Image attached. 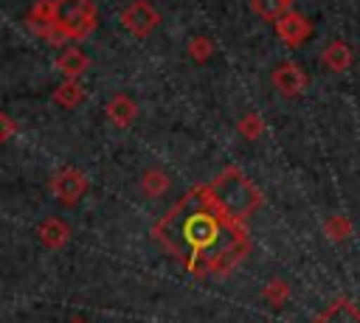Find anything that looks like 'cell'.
I'll list each match as a JSON object with an SVG mask.
<instances>
[{"mask_svg":"<svg viewBox=\"0 0 360 323\" xmlns=\"http://www.w3.org/2000/svg\"><path fill=\"white\" fill-rule=\"evenodd\" d=\"M152 239L197 281L231 275L253 247L248 222L228 213L208 183L191 185L152 225Z\"/></svg>","mask_w":360,"mask_h":323,"instance_id":"cell-1","label":"cell"},{"mask_svg":"<svg viewBox=\"0 0 360 323\" xmlns=\"http://www.w3.org/2000/svg\"><path fill=\"white\" fill-rule=\"evenodd\" d=\"M208 185L214 197L228 208V213H233L242 222H248L264 205V194L239 166H225Z\"/></svg>","mask_w":360,"mask_h":323,"instance_id":"cell-2","label":"cell"},{"mask_svg":"<svg viewBox=\"0 0 360 323\" xmlns=\"http://www.w3.org/2000/svg\"><path fill=\"white\" fill-rule=\"evenodd\" d=\"M56 11H59V25L48 39L51 45H65L68 39L79 42L90 37L98 25V11L93 0H56Z\"/></svg>","mask_w":360,"mask_h":323,"instance_id":"cell-3","label":"cell"},{"mask_svg":"<svg viewBox=\"0 0 360 323\" xmlns=\"http://www.w3.org/2000/svg\"><path fill=\"white\" fill-rule=\"evenodd\" d=\"M51 194L62 202V205H76L87 188H90V180L84 177V171H79L76 166H62L59 171L51 174Z\"/></svg>","mask_w":360,"mask_h":323,"instance_id":"cell-4","label":"cell"},{"mask_svg":"<svg viewBox=\"0 0 360 323\" xmlns=\"http://www.w3.org/2000/svg\"><path fill=\"white\" fill-rule=\"evenodd\" d=\"M121 25L138 37V39H146L158 25H160V11L149 3V0H129L121 11Z\"/></svg>","mask_w":360,"mask_h":323,"instance_id":"cell-5","label":"cell"},{"mask_svg":"<svg viewBox=\"0 0 360 323\" xmlns=\"http://www.w3.org/2000/svg\"><path fill=\"white\" fill-rule=\"evenodd\" d=\"M270 79H273V87H276L284 98H298V95L307 90V84H309L307 70H304L298 62H292V59L278 62V65L273 67Z\"/></svg>","mask_w":360,"mask_h":323,"instance_id":"cell-6","label":"cell"},{"mask_svg":"<svg viewBox=\"0 0 360 323\" xmlns=\"http://www.w3.org/2000/svg\"><path fill=\"white\" fill-rule=\"evenodd\" d=\"M273 28H276V37L287 45V48H301L309 37H312V22L301 14V11H287L284 17H278L276 22H273Z\"/></svg>","mask_w":360,"mask_h":323,"instance_id":"cell-7","label":"cell"},{"mask_svg":"<svg viewBox=\"0 0 360 323\" xmlns=\"http://www.w3.org/2000/svg\"><path fill=\"white\" fill-rule=\"evenodd\" d=\"M59 25V11H56V0H37L31 6V11L25 14V28L39 37V39H51L53 28Z\"/></svg>","mask_w":360,"mask_h":323,"instance_id":"cell-8","label":"cell"},{"mask_svg":"<svg viewBox=\"0 0 360 323\" xmlns=\"http://www.w3.org/2000/svg\"><path fill=\"white\" fill-rule=\"evenodd\" d=\"M309 323H360V306L352 298L340 295L332 303H326Z\"/></svg>","mask_w":360,"mask_h":323,"instance_id":"cell-9","label":"cell"},{"mask_svg":"<svg viewBox=\"0 0 360 323\" xmlns=\"http://www.w3.org/2000/svg\"><path fill=\"white\" fill-rule=\"evenodd\" d=\"M104 115L110 118L112 126L127 129V126H132L135 118H138V104H135V98H129L127 93H115V95L104 104Z\"/></svg>","mask_w":360,"mask_h":323,"instance_id":"cell-10","label":"cell"},{"mask_svg":"<svg viewBox=\"0 0 360 323\" xmlns=\"http://www.w3.org/2000/svg\"><path fill=\"white\" fill-rule=\"evenodd\" d=\"M37 236H39V242H42L45 247L62 250V247L70 242V225H68L65 219H59V216H48V219L39 222Z\"/></svg>","mask_w":360,"mask_h":323,"instance_id":"cell-11","label":"cell"},{"mask_svg":"<svg viewBox=\"0 0 360 323\" xmlns=\"http://www.w3.org/2000/svg\"><path fill=\"white\" fill-rule=\"evenodd\" d=\"M352 59H354V53H352V48H349L343 39H332V42L321 51V62H323V67L332 70V73L349 70V67H352Z\"/></svg>","mask_w":360,"mask_h":323,"instance_id":"cell-12","label":"cell"},{"mask_svg":"<svg viewBox=\"0 0 360 323\" xmlns=\"http://www.w3.org/2000/svg\"><path fill=\"white\" fill-rule=\"evenodd\" d=\"M53 67H56L65 79H82V73L90 67V59H87V53H84L82 48H65V51L56 56Z\"/></svg>","mask_w":360,"mask_h":323,"instance_id":"cell-13","label":"cell"},{"mask_svg":"<svg viewBox=\"0 0 360 323\" xmlns=\"http://www.w3.org/2000/svg\"><path fill=\"white\" fill-rule=\"evenodd\" d=\"M51 98H53V104H59L65 110H76L87 98V90H84V84L79 79H65L62 84L53 87V95Z\"/></svg>","mask_w":360,"mask_h":323,"instance_id":"cell-14","label":"cell"},{"mask_svg":"<svg viewBox=\"0 0 360 323\" xmlns=\"http://www.w3.org/2000/svg\"><path fill=\"white\" fill-rule=\"evenodd\" d=\"M169 188H172V177H169L163 169L152 166V169H146V171L141 174V191H143L146 197L158 199V197H163Z\"/></svg>","mask_w":360,"mask_h":323,"instance_id":"cell-15","label":"cell"},{"mask_svg":"<svg viewBox=\"0 0 360 323\" xmlns=\"http://www.w3.org/2000/svg\"><path fill=\"white\" fill-rule=\"evenodd\" d=\"M321 230H323V236H326L332 244H340V242H346V239L352 236L354 225H352V219H349L346 213H329V216L323 219Z\"/></svg>","mask_w":360,"mask_h":323,"instance_id":"cell-16","label":"cell"},{"mask_svg":"<svg viewBox=\"0 0 360 323\" xmlns=\"http://www.w3.org/2000/svg\"><path fill=\"white\" fill-rule=\"evenodd\" d=\"M290 295H292V289H290V281H287V278H270V281L264 284V289H262V298H264L267 306H273V309H281V306L290 301Z\"/></svg>","mask_w":360,"mask_h":323,"instance_id":"cell-17","label":"cell"},{"mask_svg":"<svg viewBox=\"0 0 360 323\" xmlns=\"http://www.w3.org/2000/svg\"><path fill=\"white\" fill-rule=\"evenodd\" d=\"M250 8L256 17L267 20V22H276L278 17H284L290 11V3L287 0H250Z\"/></svg>","mask_w":360,"mask_h":323,"instance_id":"cell-18","label":"cell"},{"mask_svg":"<svg viewBox=\"0 0 360 323\" xmlns=\"http://www.w3.org/2000/svg\"><path fill=\"white\" fill-rule=\"evenodd\" d=\"M236 132L239 138L245 140H259L264 135V118L259 112H245L239 121H236Z\"/></svg>","mask_w":360,"mask_h":323,"instance_id":"cell-19","label":"cell"},{"mask_svg":"<svg viewBox=\"0 0 360 323\" xmlns=\"http://www.w3.org/2000/svg\"><path fill=\"white\" fill-rule=\"evenodd\" d=\"M186 51H188V56H191L197 65H202V62H208V59L214 56V42H211L208 37L197 34V37H191V39H188Z\"/></svg>","mask_w":360,"mask_h":323,"instance_id":"cell-20","label":"cell"},{"mask_svg":"<svg viewBox=\"0 0 360 323\" xmlns=\"http://www.w3.org/2000/svg\"><path fill=\"white\" fill-rule=\"evenodd\" d=\"M17 129H20V126H17V121H14L8 112H0V140H3V143H6V140H11V138L17 135Z\"/></svg>","mask_w":360,"mask_h":323,"instance_id":"cell-21","label":"cell"},{"mask_svg":"<svg viewBox=\"0 0 360 323\" xmlns=\"http://www.w3.org/2000/svg\"><path fill=\"white\" fill-rule=\"evenodd\" d=\"M68 323H84V320H82V317H73V320H68Z\"/></svg>","mask_w":360,"mask_h":323,"instance_id":"cell-22","label":"cell"},{"mask_svg":"<svg viewBox=\"0 0 360 323\" xmlns=\"http://www.w3.org/2000/svg\"><path fill=\"white\" fill-rule=\"evenodd\" d=\"M287 3H290V6H292V3H295V0H287Z\"/></svg>","mask_w":360,"mask_h":323,"instance_id":"cell-23","label":"cell"}]
</instances>
